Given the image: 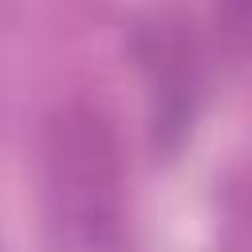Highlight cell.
Returning <instances> with one entry per match:
<instances>
[{
	"instance_id": "7a4b0ae2",
	"label": "cell",
	"mask_w": 252,
	"mask_h": 252,
	"mask_svg": "<svg viewBox=\"0 0 252 252\" xmlns=\"http://www.w3.org/2000/svg\"><path fill=\"white\" fill-rule=\"evenodd\" d=\"M130 55L150 91L154 142L177 150L205 94V47L189 24H177L173 16H154L150 28H138L130 35Z\"/></svg>"
},
{
	"instance_id": "6da1fadb",
	"label": "cell",
	"mask_w": 252,
	"mask_h": 252,
	"mask_svg": "<svg viewBox=\"0 0 252 252\" xmlns=\"http://www.w3.org/2000/svg\"><path fill=\"white\" fill-rule=\"evenodd\" d=\"M39 185L51 252H134L126 146L98 98L71 94L47 110Z\"/></svg>"
}]
</instances>
